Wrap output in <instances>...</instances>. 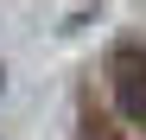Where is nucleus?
<instances>
[{
	"label": "nucleus",
	"mask_w": 146,
	"mask_h": 140,
	"mask_svg": "<svg viewBox=\"0 0 146 140\" xmlns=\"http://www.w3.org/2000/svg\"><path fill=\"white\" fill-rule=\"evenodd\" d=\"M108 83H114V102H121V115H127L133 127H146V51L121 45V51L108 57Z\"/></svg>",
	"instance_id": "nucleus-1"
},
{
	"label": "nucleus",
	"mask_w": 146,
	"mask_h": 140,
	"mask_svg": "<svg viewBox=\"0 0 146 140\" xmlns=\"http://www.w3.org/2000/svg\"><path fill=\"white\" fill-rule=\"evenodd\" d=\"M0 96H7V64H0Z\"/></svg>",
	"instance_id": "nucleus-2"
}]
</instances>
